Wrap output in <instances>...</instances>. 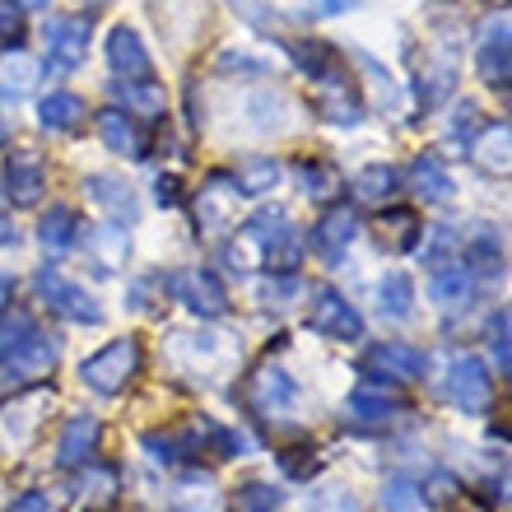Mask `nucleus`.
I'll return each mask as SVG.
<instances>
[{
    "label": "nucleus",
    "instance_id": "nucleus-1",
    "mask_svg": "<svg viewBox=\"0 0 512 512\" xmlns=\"http://www.w3.org/2000/svg\"><path fill=\"white\" fill-rule=\"evenodd\" d=\"M140 364H145V345L135 336H122V340H108L98 354H89L80 364V378L98 396H122L140 378Z\"/></svg>",
    "mask_w": 512,
    "mask_h": 512
},
{
    "label": "nucleus",
    "instance_id": "nucleus-2",
    "mask_svg": "<svg viewBox=\"0 0 512 512\" xmlns=\"http://www.w3.org/2000/svg\"><path fill=\"white\" fill-rule=\"evenodd\" d=\"M159 289L163 294H173L182 308L196 312V317H205V322H215V317L229 312V289H224V280H219L210 266L168 270V275H159Z\"/></svg>",
    "mask_w": 512,
    "mask_h": 512
},
{
    "label": "nucleus",
    "instance_id": "nucleus-3",
    "mask_svg": "<svg viewBox=\"0 0 512 512\" xmlns=\"http://www.w3.org/2000/svg\"><path fill=\"white\" fill-rule=\"evenodd\" d=\"M33 289H38L42 303H47L52 312H61L66 322H80V326H98V322H103V308L94 303V294H89V289H80V284H70L56 266H42L38 275H33Z\"/></svg>",
    "mask_w": 512,
    "mask_h": 512
},
{
    "label": "nucleus",
    "instance_id": "nucleus-4",
    "mask_svg": "<svg viewBox=\"0 0 512 512\" xmlns=\"http://www.w3.org/2000/svg\"><path fill=\"white\" fill-rule=\"evenodd\" d=\"M308 326L326 340H364V317H359V308H354L340 289H331V284H317V289H312Z\"/></svg>",
    "mask_w": 512,
    "mask_h": 512
},
{
    "label": "nucleus",
    "instance_id": "nucleus-5",
    "mask_svg": "<svg viewBox=\"0 0 512 512\" xmlns=\"http://www.w3.org/2000/svg\"><path fill=\"white\" fill-rule=\"evenodd\" d=\"M42 38H47V66L56 75H70L89 56V19L84 14H56L52 24L42 28Z\"/></svg>",
    "mask_w": 512,
    "mask_h": 512
},
{
    "label": "nucleus",
    "instance_id": "nucleus-6",
    "mask_svg": "<svg viewBox=\"0 0 512 512\" xmlns=\"http://www.w3.org/2000/svg\"><path fill=\"white\" fill-rule=\"evenodd\" d=\"M447 396L457 401L461 415H485L489 401H494V378H489L485 359L457 354V359H452V373H447Z\"/></svg>",
    "mask_w": 512,
    "mask_h": 512
},
{
    "label": "nucleus",
    "instance_id": "nucleus-7",
    "mask_svg": "<svg viewBox=\"0 0 512 512\" xmlns=\"http://www.w3.org/2000/svg\"><path fill=\"white\" fill-rule=\"evenodd\" d=\"M359 368H364V378H378V382H419L424 378V368H429V359H424L419 350H410V345L378 340V345H368L364 350Z\"/></svg>",
    "mask_w": 512,
    "mask_h": 512
},
{
    "label": "nucleus",
    "instance_id": "nucleus-8",
    "mask_svg": "<svg viewBox=\"0 0 512 512\" xmlns=\"http://www.w3.org/2000/svg\"><path fill=\"white\" fill-rule=\"evenodd\" d=\"M247 405H252L256 415H266V419L294 415L298 410V382L289 378L284 368H275V364L256 368L252 378H247Z\"/></svg>",
    "mask_w": 512,
    "mask_h": 512
},
{
    "label": "nucleus",
    "instance_id": "nucleus-9",
    "mask_svg": "<svg viewBox=\"0 0 512 512\" xmlns=\"http://www.w3.org/2000/svg\"><path fill=\"white\" fill-rule=\"evenodd\" d=\"M98 438H103V424L98 415L80 410V415L66 419V429H61V443H56V466L61 471H75V466H89L98 452Z\"/></svg>",
    "mask_w": 512,
    "mask_h": 512
},
{
    "label": "nucleus",
    "instance_id": "nucleus-10",
    "mask_svg": "<svg viewBox=\"0 0 512 512\" xmlns=\"http://www.w3.org/2000/svg\"><path fill=\"white\" fill-rule=\"evenodd\" d=\"M322 89H317V98H312V108L322 112L326 122L336 126H359L364 122V98H359V89H354L345 75H326V80H317Z\"/></svg>",
    "mask_w": 512,
    "mask_h": 512
},
{
    "label": "nucleus",
    "instance_id": "nucleus-11",
    "mask_svg": "<svg viewBox=\"0 0 512 512\" xmlns=\"http://www.w3.org/2000/svg\"><path fill=\"white\" fill-rule=\"evenodd\" d=\"M42 191H47V168L33 149H14L5 159V196L14 205H38Z\"/></svg>",
    "mask_w": 512,
    "mask_h": 512
},
{
    "label": "nucleus",
    "instance_id": "nucleus-12",
    "mask_svg": "<svg viewBox=\"0 0 512 512\" xmlns=\"http://www.w3.org/2000/svg\"><path fill=\"white\" fill-rule=\"evenodd\" d=\"M359 238V215L350 205H331L317 224H312V252L326 256V261H340V252Z\"/></svg>",
    "mask_w": 512,
    "mask_h": 512
},
{
    "label": "nucleus",
    "instance_id": "nucleus-13",
    "mask_svg": "<svg viewBox=\"0 0 512 512\" xmlns=\"http://www.w3.org/2000/svg\"><path fill=\"white\" fill-rule=\"evenodd\" d=\"M84 191H89V201H94L98 210H108L112 224H135V219H140V201H135V191L126 187L122 177L89 173L84 177Z\"/></svg>",
    "mask_w": 512,
    "mask_h": 512
},
{
    "label": "nucleus",
    "instance_id": "nucleus-14",
    "mask_svg": "<svg viewBox=\"0 0 512 512\" xmlns=\"http://www.w3.org/2000/svg\"><path fill=\"white\" fill-rule=\"evenodd\" d=\"M345 415H350L354 424H387V419L405 415V401H401V396H391L387 382H364V387L350 391Z\"/></svg>",
    "mask_w": 512,
    "mask_h": 512
},
{
    "label": "nucleus",
    "instance_id": "nucleus-15",
    "mask_svg": "<svg viewBox=\"0 0 512 512\" xmlns=\"http://www.w3.org/2000/svg\"><path fill=\"white\" fill-rule=\"evenodd\" d=\"M475 61H480V80L503 89L508 84V14H494L480 33V47H475Z\"/></svg>",
    "mask_w": 512,
    "mask_h": 512
},
{
    "label": "nucleus",
    "instance_id": "nucleus-16",
    "mask_svg": "<svg viewBox=\"0 0 512 512\" xmlns=\"http://www.w3.org/2000/svg\"><path fill=\"white\" fill-rule=\"evenodd\" d=\"M84 252L89 261L98 266V275H117L126 266V256H131V233L122 224H103V229H89L84 238Z\"/></svg>",
    "mask_w": 512,
    "mask_h": 512
},
{
    "label": "nucleus",
    "instance_id": "nucleus-17",
    "mask_svg": "<svg viewBox=\"0 0 512 512\" xmlns=\"http://www.w3.org/2000/svg\"><path fill=\"white\" fill-rule=\"evenodd\" d=\"M108 61L117 75H126V80H149L154 75V61H149L145 52V42L135 38L131 28H112V38H108Z\"/></svg>",
    "mask_w": 512,
    "mask_h": 512
},
{
    "label": "nucleus",
    "instance_id": "nucleus-18",
    "mask_svg": "<svg viewBox=\"0 0 512 512\" xmlns=\"http://www.w3.org/2000/svg\"><path fill=\"white\" fill-rule=\"evenodd\" d=\"M429 298L438 303V308L447 312H457V308H471V298H475V275L466 266H438L433 270V280H429Z\"/></svg>",
    "mask_w": 512,
    "mask_h": 512
},
{
    "label": "nucleus",
    "instance_id": "nucleus-19",
    "mask_svg": "<svg viewBox=\"0 0 512 512\" xmlns=\"http://www.w3.org/2000/svg\"><path fill=\"white\" fill-rule=\"evenodd\" d=\"M98 135L112 154H126V159H145V135L135 126V117H126L122 108H103L98 112Z\"/></svg>",
    "mask_w": 512,
    "mask_h": 512
},
{
    "label": "nucleus",
    "instance_id": "nucleus-20",
    "mask_svg": "<svg viewBox=\"0 0 512 512\" xmlns=\"http://www.w3.org/2000/svg\"><path fill=\"white\" fill-rule=\"evenodd\" d=\"M56 359H61V340L56 336H47V331H38V336L28 340L24 350L14 354L10 364V373L14 378H24V382H38V378H47V373H52L56 368Z\"/></svg>",
    "mask_w": 512,
    "mask_h": 512
},
{
    "label": "nucleus",
    "instance_id": "nucleus-21",
    "mask_svg": "<svg viewBox=\"0 0 512 512\" xmlns=\"http://www.w3.org/2000/svg\"><path fill=\"white\" fill-rule=\"evenodd\" d=\"M38 117L47 131L56 135H66V131H80V122L89 117V108H84V98L80 94H70V89H56V94H47L38 103Z\"/></svg>",
    "mask_w": 512,
    "mask_h": 512
},
{
    "label": "nucleus",
    "instance_id": "nucleus-22",
    "mask_svg": "<svg viewBox=\"0 0 512 512\" xmlns=\"http://www.w3.org/2000/svg\"><path fill=\"white\" fill-rule=\"evenodd\" d=\"M350 191L359 196L364 205H387L396 191H401V173L391 168V163H364L359 173H354Z\"/></svg>",
    "mask_w": 512,
    "mask_h": 512
},
{
    "label": "nucleus",
    "instance_id": "nucleus-23",
    "mask_svg": "<svg viewBox=\"0 0 512 512\" xmlns=\"http://www.w3.org/2000/svg\"><path fill=\"white\" fill-rule=\"evenodd\" d=\"M280 177H284V168L275 159H266V154H252V159H243L238 163V173L229 177L233 182V191H238V196H266V191H275L280 187Z\"/></svg>",
    "mask_w": 512,
    "mask_h": 512
},
{
    "label": "nucleus",
    "instance_id": "nucleus-24",
    "mask_svg": "<svg viewBox=\"0 0 512 512\" xmlns=\"http://www.w3.org/2000/svg\"><path fill=\"white\" fill-rule=\"evenodd\" d=\"M378 308L391 322H410L415 317V280L405 270H387L378 280Z\"/></svg>",
    "mask_w": 512,
    "mask_h": 512
},
{
    "label": "nucleus",
    "instance_id": "nucleus-25",
    "mask_svg": "<svg viewBox=\"0 0 512 512\" xmlns=\"http://www.w3.org/2000/svg\"><path fill=\"white\" fill-rule=\"evenodd\" d=\"M461 252H466V270H471V275H503V243L489 224H480V229L461 243Z\"/></svg>",
    "mask_w": 512,
    "mask_h": 512
},
{
    "label": "nucleus",
    "instance_id": "nucleus-26",
    "mask_svg": "<svg viewBox=\"0 0 512 512\" xmlns=\"http://www.w3.org/2000/svg\"><path fill=\"white\" fill-rule=\"evenodd\" d=\"M38 243L47 247L52 256L70 252V247L80 243V219H75V210L52 205V215H42V224H38Z\"/></svg>",
    "mask_w": 512,
    "mask_h": 512
},
{
    "label": "nucleus",
    "instance_id": "nucleus-27",
    "mask_svg": "<svg viewBox=\"0 0 512 512\" xmlns=\"http://www.w3.org/2000/svg\"><path fill=\"white\" fill-rule=\"evenodd\" d=\"M42 326H38V317L28 308H10V312H0V368L10 364L14 354L24 350L28 340L38 336Z\"/></svg>",
    "mask_w": 512,
    "mask_h": 512
},
{
    "label": "nucleus",
    "instance_id": "nucleus-28",
    "mask_svg": "<svg viewBox=\"0 0 512 512\" xmlns=\"http://www.w3.org/2000/svg\"><path fill=\"white\" fill-rule=\"evenodd\" d=\"M42 66L33 61V56L14 52L5 66H0V103H19V98L33 94V84H38Z\"/></svg>",
    "mask_w": 512,
    "mask_h": 512
},
{
    "label": "nucleus",
    "instance_id": "nucleus-29",
    "mask_svg": "<svg viewBox=\"0 0 512 512\" xmlns=\"http://www.w3.org/2000/svg\"><path fill=\"white\" fill-rule=\"evenodd\" d=\"M410 182L424 201H447L452 196V173H447V163L438 154H419L415 168H410Z\"/></svg>",
    "mask_w": 512,
    "mask_h": 512
},
{
    "label": "nucleus",
    "instance_id": "nucleus-30",
    "mask_svg": "<svg viewBox=\"0 0 512 512\" xmlns=\"http://www.w3.org/2000/svg\"><path fill=\"white\" fill-rule=\"evenodd\" d=\"M256 298H261L266 308H294L298 298H308V284H303V275H294V270H275L270 280L256 284Z\"/></svg>",
    "mask_w": 512,
    "mask_h": 512
},
{
    "label": "nucleus",
    "instance_id": "nucleus-31",
    "mask_svg": "<svg viewBox=\"0 0 512 512\" xmlns=\"http://www.w3.org/2000/svg\"><path fill=\"white\" fill-rule=\"evenodd\" d=\"M289 47V56H294V66L303 70V75H312V80H326V75H336L340 70V61H336V52L326 47V42H284Z\"/></svg>",
    "mask_w": 512,
    "mask_h": 512
},
{
    "label": "nucleus",
    "instance_id": "nucleus-32",
    "mask_svg": "<svg viewBox=\"0 0 512 512\" xmlns=\"http://www.w3.org/2000/svg\"><path fill=\"white\" fill-rule=\"evenodd\" d=\"M284 508V489L266 485V480H247L233 489L229 512H280Z\"/></svg>",
    "mask_w": 512,
    "mask_h": 512
},
{
    "label": "nucleus",
    "instance_id": "nucleus-33",
    "mask_svg": "<svg viewBox=\"0 0 512 512\" xmlns=\"http://www.w3.org/2000/svg\"><path fill=\"white\" fill-rule=\"evenodd\" d=\"M112 94L122 98L131 112H140V117H159L163 103H168V98H163V84H154V80H126V84H117Z\"/></svg>",
    "mask_w": 512,
    "mask_h": 512
},
{
    "label": "nucleus",
    "instance_id": "nucleus-34",
    "mask_svg": "<svg viewBox=\"0 0 512 512\" xmlns=\"http://www.w3.org/2000/svg\"><path fill=\"white\" fill-rule=\"evenodd\" d=\"M117 489H122L117 466L89 461V471H84V503H89V508H108V503H117Z\"/></svg>",
    "mask_w": 512,
    "mask_h": 512
},
{
    "label": "nucleus",
    "instance_id": "nucleus-35",
    "mask_svg": "<svg viewBox=\"0 0 512 512\" xmlns=\"http://www.w3.org/2000/svg\"><path fill=\"white\" fill-rule=\"evenodd\" d=\"M294 173H298V187L308 191V196H317V201H331V196L340 191V173L322 159H303Z\"/></svg>",
    "mask_w": 512,
    "mask_h": 512
},
{
    "label": "nucleus",
    "instance_id": "nucleus-36",
    "mask_svg": "<svg viewBox=\"0 0 512 512\" xmlns=\"http://www.w3.org/2000/svg\"><path fill=\"white\" fill-rule=\"evenodd\" d=\"M419 503H424V485H419L415 475H387V485H382V508L387 512H415Z\"/></svg>",
    "mask_w": 512,
    "mask_h": 512
},
{
    "label": "nucleus",
    "instance_id": "nucleus-37",
    "mask_svg": "<svg viewBox=\"0 0 512 512\" xmlns=\"http://www.w3.org/2000/svg\"><path fill=\"white\" fill-rule=\"evenodd\" d=\"M275 461H280V471L289 475V480H312V475L322 471V457H317V447H312V443L280 447V452H275Z\"/></svg>",
    "mask_w": 512,
    "mask_h": 512
},
{
    "label": "nucleus",
    "instance_id": "nucleus-38",
    "mask_svg": "<svg viewBox=\"0 0 512 512\" xmlns=\"http://www.w3.org/2000/svg\"><path fill=\"white\" fill-rule=\"evenodd\" d=\"M429 233V243H424V266H452V256H461V238H457V229H447V224H433V229H424Z\"/></svg>",
    "mask_w": 512,
    "mask_h": 512
},
{
    "label": "nucleus",
    "instance_id": "nucleus-39",
    "mask_svg": "<svg viewBox=\"0 0 512 512\" xmlns=\"http://www.w3.org/2000/svg\"><path fill=\"white\" fill-rule=\"evenodd\" d=\"M247 112L256 117V131H275V126H284V112H289V103H284V94H256L252 103H247Z\"/></svg>",
    "mask_w": 512,
    "mask_h": 512
},
{
    "label": "nucleus",
    "instance_id": "nucleus-40",
    "mask_svg": "<svg viewBox=\"0 0 512 512\" xmlns=\"http://www.w3.org/2000/svg\"><path fill=\"white\" fill-rule=\"evenodd\" d=\"M145 452L154 461H163V466H177L191 447H187V438H182V433H145Z\"/></svg>",
    "mask_w": 512,
    "mask_h": 512
},
{
    "label": "nucleus",
    "instance_id": "nucleus-41",
    "mask_svg": "<svg viewBox=\"0 0 512 512\" xmlns=\"http://www.w3.org/2000/svg\"><path fill=\"white\" fill-rule=\"evenodd\" d=\"M475 159L485 163V168H508V126H489L485 140L475 145Z\"/></svg>",
    "mask_w": 512,
    "mask_h": 512
},
{
    "label": "nucleus",
    "instance_id": "nucleus-42",
    "mask_svg": "<svg viewBox=\"0 0 512 512\" xmlns=\"http://www.w3.org/2000/svg\"><path fill=\"white\" fill-rule=\"evenodd\" d=\"M452 80H457V70L447 66V61H438V66L429 70V84H419V98H424V108L443 103V98L452 94Z\"/></svg>",
    "mask_w": 512,
    "mask_h": 512
},
{
    "label": "nucleus",
    "instance_id": "nucleus-43",
    "mask_svg": "<svg viewBox=\"0 0 512 512\" xmlns=\"http://www.w3.org/2000/svg\"><path fill=\"white\" fill-rule=\"evenodd\" d=\"M312 512H359V499L345 485H331V489H317Z\"/></svg>",
    "mask_w": 512,
    "mask_h": 512
},
{
    "label": "nucleus",
    "instance_id": "nucleus-44",
    "mask_svg": "<svg viewBox=\"0 0 512 512\" xmlns=\"http://www.w3.org/2000/svg\"><path fill=\"white\" fill-rule=\"evenodd\" d=\"M489 350L499 359V373H508V312H494V322H489Z\"/></svg>",
    "mask_w": 512,
    "mask_h": 512
},
{
    "label": "nucleus",
    "instance_id": "nucleus-45",
    "mask_svg": "<svg viewBox=\"0 0 512 512\" xmlns=\"http://www.w3.org/2000/svg\"><path fill=\"white\" fill-rule=\"evenodd\" d=\"M19 33H24V10L14 0H0V38L19 42Z\"/></svg>",
    "mask_w": 512,
    "mask_h": 512
},
{
    "label": "nucleus",
    "instance_id": "nucleus-46",
    "mask_svg": "<svg viewBox=\"0 0 512 512\" xmlns=\"http://www.w3.org/2000/svg\"><path fill=\"white\" fill-rule=\"evenodd\" d=\"M219 70H243V75H256V80H261V75H266V61H256V56H247V52H224L219 56Z\"/></svg>",
    "mask_w": 512,
    "mask_h": 512
},
{
    "label": "nucleus",
    "instance_id": "nucleus-47",
    "mask_svg": "<svg viewBox=\"0 0 512 512\" xmlns=\"http://www.w3.org/2000/svg\"><path fill=\"white\" fill-rule=\"evenodd\" d=\"M5 512H52V499H47L42 489H28V494H19Z\"/></svg>",
    "mask_w": 512,
    "mask_h": 512
},
{
    "label": "nucleus",
    "instance_id": "nucleus-48",
    "mask_svg": "<svg viewBox=\"0 0 512 512\" xmlns=\"http://www.w3.org/2000/svg\"><path fill=\"white\" fill-rule=\"evenodd\" d=\"M475 117H480V112H475V103H461V108L452 112V135L471 140V135H475Z\"/></svg>",
    "mask_w": 512,
    "mask_h": 512
},
{
    "label": "nucleus",
    "instance_id": "nucleus-49",
    "mask_svg": "<svg viewBox=\"0 0 512 512\" xmlns=\"http://www.w3.org/2000/svg\"><path fill=\"white\" fill-rule=\"evenodd\" d=\"M354 0H308V10L312 14H340V10H350Z\"/></svg>",
    "mask_w": 512,
    "mask_h": 512
},
{
    "label": "nucleus",
    "instance_id": "nucleus-50",
    "mask_svg": "<svg viewBox=\"0 0 512 512\" xmlns=\"http://www.w3.org/2000/svg\"><path fill=\"white\" fill-rule=\"evenodd\" d=\"M159 205H177V177H159Z\"/></svg>",
    "mask_w": 512,
    "mask_h": 512
},
{
    "label": "nucleus",
    "instance_id": "nucleus-51",
    "mask_svg": "<svg viewBox=\"0 0 512 512\" xmlns=\"http://www.w3.org/2000/svg\"><path fill=\"white\" fill-rule=\"evenodd\" d=\"M219 256H224V266H229V270H247V256L238 252V247H224Z\"/></svg>",
    "mask_w": 512,
    "mask_h": 512
},
{
    "label": "nucleus",
    "instance_id": "nucleus-52",
    "mask_svg": "<svg viewBox=\"0 0 512 512\" xmlns=\"http://www.w3.org/2000/svg\"><path fill=\"white\" fill-rule=\"evenodd\" d=\"M19 243V229H10V219L0 215V247H14Z\"/></svg>",
    "mask_w": 512,
    "mask_h": 512
},
{
    "label": "nucleus",
    "instance_id": "nucleus-53",
    "mask_svg": "<svg viewBox=\"0 0 512 512\" xmlns=\"http://www.w3.org/2000/svg\"><path fill=\"white\" fill-rule=\"evenodd\" d=\"M14 298V280L10 275H0V312H5V303H10Z\"/></svg>",
    "mask_w": 512,
    "mask_h": 512
},
{
    "label": "nucleus",
    "instance_id": "nucleus-54",
    "mask_svg": "<svg viewBox=\"0 0 512 512\" xmlns=\"http://www.w3.org/2000/svg\"><path fill=\"white\" fill-rule=\"evenodd\" d=\"M19 10H42V5H52V0H14Z\"/></svg>",
    "mask_w": 512,
    "mask_h": 512
},
{
    "label": "nucleus",
    "instance_id": "nucleus-55",
    "mask_svg": "<svg viewBox=\"0 0 512 512\" xmlns=\"http://www.w3.org/2000/svg\"><path fill=\"white\" fill-rule=\"evenodd\" d=\"M10 126H14V122H10V117H5V112H0V140L10 135Z\"/></svg>",
    "mask_w": 512,
    "mask_h": 512
},
{
    "label": "nucleus",
    "instance_id": "nucleus-56",
    "mask_svg": "<svg viewBox=\"0 0 512 512\" xmlns=\"http://www.w3.org/2000/svg\"><path fill=\"white\" fill-rule=\"evenodd\" d=\"M84 5H108V0H84Z\"/></svg>",
    "mask_w": 512,
    "mask_h": 512
}]
</instances>
